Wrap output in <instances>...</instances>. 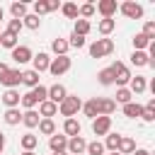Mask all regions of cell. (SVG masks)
<instances>
[{"mask_svg": "<svg viewBox=\"0 0 155 155\" xmlns=\"http://www.w3.org/2000/svg\"><path fill=\"white\" fill-rule=\"evenodd\" d=\"M82 109V99L78 97V94H68L61 104H58V111H61V116H65V119H75V114Z\"/></svg>", "mask_w": 155, "mask_h": 155, "instance_id": "6da1fadb", "label": "cell"}, {"mask_svg": "<svg viewBox=\"0 0 155 155\" xmlns=\"http://www.w3.org/2000/svg\"><path fill=\"white\" fill-rule=\"evenodd\" d=\"M114 53V41L111 39H97L90 44V56L92 58H104V56H111Z\"/></svg>", "mask_w": 155, "mask_h": 155, "instance_id": "7a4b0ae2", "label": "cell"}, {"mask_svg": "<svg viewBox=\"0 0 155 155\" xmlns=\"http://www.w3.org/2000/svg\"><path fill=\"white\" fill-rule=\"evenodd\" d=\"M111 68V73H114V85L116 87H128V82H131V70H128V65L126 63H121V61H116L114 65H109Z\"/></svg>", "mask_w": 155, "mask_h": 155, "instance_id": "3957f363", "label": "cell"}, {"mask_svg": "<svg viewBox=\"0 0 155 155\" xmlns=\"http://www.w3.org/2000/svg\"><path fill=\"white\" fill-rule=\"evenodd\" d=\"M70 65H73V58H70V56H56V58H51L48 73H51L53 78H61L63 73L70 70Z\"/></svg>", "mask_w": 155, "mask_h": 155, "instance_id": "277c9868", "label": "cell"}, {"mask_svg": "<svg viewBox=\"0 0 155 155\" xmlns=\"http://www.w3.org/2000/svg\"><path fill=\"white\" fill-rule=\"evenodd\" d=\"M119 10H121V15L128 17V19H140V17H143V5H138V2H133V0L121 2Z\"/></svg>", "mask_w": 155, "mask_h": 155, "instance_id": "5b68a950", "label": "cell"}, {"mask_svg": "<svg viewBox=\"0 0 155 155\" xmlns=\"http://www.w3.org/2000/svg\"><path fill=\"white\" fill-rule=\"evenodd\" d=\"M94 10L102 15V19H114V15H116L119 5H116V0H99Z\"/></svg>", "mask_w": 155, "mask_h": 155, "instance_id": "8992f818", "label": "cell"}, {"mask_svg": "<svg viewBox=\"0 0 155 155\" xmlns=\"http://www.w3.org/2000/svg\"><path fill=\"white\" fill-rule=\"evenodd\" d=\"M65 97H68V90H65V87H63L61 82L51 85V87H48V92H46V99H48V102H53L56 107H58V104H61V102H63Z\"/></svg>", "mask_w": 155, "mask_h": 155, "instance_id": "52a82bcc", "label": "cell"}, {"mask_svg": "<svg viewBox=\"0 0 155 155\" xmlns=\"http://www.w3.org/2000/svg\"><path fill=\"white\" fill-rule=\"evenodd\" d=\"M111 131V116H97L92 119V133L94 136H107Z\"/></svg>", "mask_w": 155, "mask_h": 155, "instance_id": "ba28073f", "label": "cell"}, {"mask_svg": "<svg viewBox=\"0 0 155 155\" xmlns=\"http://www.w3.org/2000/svg\"><path fill=\"white\" fill-rule=\"evenodd\" d=\"M85 148H87V140H85L82 136H73V138H68L65 153H68V155H82Z\"/></svg>", "mask_w": 155, "mask_h": 155, "instance_id": "9c48e42d", "label": "cell"}, {"mask_svg": "<svg viewBox=\"0 0 155 155\" xmlns=\"http://www.w3.org/2000/svg\"><path fill=\"white\" fill-rule=\"evenodd\" d=\"M12 58H15V63H19V65H24V63H29L31 58H34V53H31V48L29 46H15L12 48Z\"/></svg>", "mask_w": 155, "mask_h": 155, "instance_id": "30bf717a", "label": "cell"}, {"mask_svg": "<svg viewBox=\"0 0 155 155\" xmlns=\"http://www.w3.org/2000/svg\"><path fill=\"white\" fill-rule=\"evenodd\" d=\"M48 65H51V56L44 53V51H39V53L31 58V70H36L39 75H41L44 70H48Z\"/></svg>", "mask_w": 155, "mask_h": 155, "instance_id": "8fae6325", "label": "cell"}, {"mask_svg": "<svg viewBox=\"0 0 155 155\" xmlns=\"http://www.w3.org/2000/svg\"><path fill=\"white\" fill-rule=\"evenodd\" d=\"M19 82H22V70H19V68H10V70H7V75L0 80V85H5L7 90H15Z\"/></svg>", "mask_w": 155, "mask_h": 155, "instance_id": "7c38bea8", "label": "cell"}, {"mask_svg": "<svg viewBox=\"0 0 155 155\" xmlns=\"http://www.w3.org/2000/svg\"><path fill=\"white\" fill-rule=\"evenodd\" d=\"M0 99H2V104H5L7 109H17V107H19V99H22V94H19L17 90H5Z\"/></svg>", "mask_w": 155, "mask_h": 155, "instance_id": "4fadbf2b", "label": "cell"}, {"mask_svg": "<svg viewBox=\"0 0 155 155\" xmlns=\"http://www.w3.org/2000/svg\"><path fill=\"white\" fill-rule=\"evenodd\" d=\"M65 145H68V138H65L63 133H53V136L48 138V148H51V153H63Z\"/></svg>", "mask_w": 155, "mask_h": 155, "instance_id": "5bb4252c", "label": "cell"}, {"mask_svg": "<svg viewBox=\"0 0 155 155\" xmlns=\"http://www.w3.org/2000/svg\"><path fill=\"white\" fill-rule=\"evenodd\" d=\"M99 99V116H111L116 111V102L109 97H97Z\"/></svg>", "mask_w": 155, "mask_h": 155, "instance_id": "9a60e30c", "label": "cell"}, {"mask_svg": "<svg viewBox=\"0 0 155 155\" xmlns=\"http://www.w3.org/2000/svg\"><path fill=\"white\" fill-rule=\"evenodd\" d=\"M82 111H85V116L97 119V116H99V99H97V97H92V99L82 102Z\"/></svg>", "mask_w": 155, "mask_h": 155, "instance_id": "2e32d148", "label": "cell"}, {"mask_svg": "<svg viewBox=\"0 0 155 155\" xmlns=\"http://www.w3.org/2000/svg\"><path fill=\"white\" fill-rule=\"evenodd\" d=\"M39 121H41V116H39V111H36V109H27V111L22 114V124H24L27 128H36V126H39Z\"/></svg>", "mask_w": 155, "mask_h": 155, "instance_id": "e0dca14e", "label": "cell"}, {"mask_svg": "<svg viewBox=\"0 0 155 155\" xmlns=\"http://www.w3.org/2000/svg\"><path fill=\"white\" fill-rule=\"evenodd\" d=\"M63 136H65V138L80 136V121H78V119H65V121H63Z\"/></svg>", "mask_w": 155, "mask_h": 155, "instance_id": "ac0fdd59", "label": "cell"}, {"mask_svg": "<svg viewBox=\"0 0 155 155\" xmlns=\"http://www.w3.org/2000/svg\"><path fill=\"white\" fill-rule=\"evenodd\" d=\"M145 87H148V82H145V78H143V75H136V78H131V82H128L131 94H143V92H145Z\"/></svg>", "mask_w": 155, "mask_h": 155, "instance_id": "d6986e66", "label": "cell"}, {"mask_svg": "<svg viewBox=\"0 0 155 155\" xmlns=\"http://www.w3.org/2000/svg\"><path fill=\"white\" fill-rule=\"evenodd\" d=\"M133 150H136V140H133V138H128V136H121L116 153H119V155H131Z\"/></svg>", "mask_w": 155, "mask_h": 155, "instance_id": "ffe728a7", "label": "cell"}, {"mask_svg": "<svg viewBox=\"0 0 155 155\" xmlns=\"http://www.w3.org/2000/svg\"><path fill=\"white\" fill-rule=\"evenodd\" d=\"M56 114H58V107H56L53 102L46 99V102L39 104V116H41V119H51V116H56Z\"/></svg>", "mask_w": 155, "mask_h": 155, "instance_id": "44dd1931", "label": "cell"}, {"mask_svg": "<svg viewBox=\"0 0 155 155\" xmlns=\"http://www.w3.org/2000/svg\"><path fill=\"white\" fill-rule=\"evenodd\" d=\"M19 145L24 148V153H29V150H34V148L39 145V136H34V133H24V136L19 138Z\"/></svg>", "mask_w": 155, "mask_h": 155, "instance_id": "7402d4cb", "label": "cell"}, {"mask_svg": "<svg viewBox=\"0 0 155 155\" xmlns=\"http://www.w3.org/2000/svg\"><path fill=\"white\" fill-rule=\"evenodd\" d=\"M119 140H121V133H107L104 136V150H109V153H116V148H119Z\"/></svg>", "mask_w": 155, "mask_h": 155, "instance_id": "603a6c76", "label": "cell"}, {"mask_svg": "<svg viewBox=\"0 0 155 155\" xmlns=\"http://www.w3.org/2000/svg\"><path fill=\"white\" fill-rule=\"evenodd\" d=\"M68 48H70V46H68V41H65V39H61V36L51 41V51H53L56 56H68Z\"/></svg>", "mask_w": 155, "mask_h": 155, "instance_id": "cb8c5ba5", "label": "cell"}, {"mask_svg": "<svg viewBox=\"0 0 155 155\" xmlns=\"http://www.w3.org/2000/svg\"><path fill=\"white\" fill-rule=\"evenodd\" d=\"M140 111H143V107H140L138 102L124 104V116H128V119H140Z\"/></svg>", "mask_w": 155, "mask_h": 155, "instance_id": "d4e9b609", "label": "cell"}, {"mask_svg": "<svg viewBox=\"0 0 155 155\" xmlns=\"http://www.w3.org/2000/svg\"><path fill=\"white\" fill-rule=\"evenodd\" d=\"M2 119H5L7 126H17V124L22 121V111H19V107H17V109H5V116H2Z\"/></svg>", "mask_w": 155, "mask_h": 155, "instance_id": "484cf974", "label": "cell"}, {"mask_svg": "<svg viewBox=\"0 0 155 155\" xmlns=\"http://www.w3.org/2000/svg\"><path fill=\"white\" fill-rule=\"evenodd\" d=\"M36 128H39V133H44V136L51 138V136L56 133V121H53V119H41Z\"/></svg>", "mask_w": 155, "mask_h": 155, "instance_id": "4316f807", "label": "cell"}, {"mask_svg": "<svg viewBox=\"0 0 155 155\" xmlns=\"http://www.w3.org/2000/svg\"><path fill=\"white\" fill-rule=\"evenodd\" d=\"M22 27H27V29H39L41 27V17H36V15H31V12H27L24 17H22Z\"/></svg>", "mask_w": 155, "mask_h": 155, "instance_id": "83f0119b", "label": "cell"}, {"mask_svg": "<svg viewBox=\"0 0 155 155\" xmlns=\"http://www.w3.org/2000/svg\"><path fill=\"white\" fill-rule=\"evenodd\" d=\"M114 29H116V19H99V24H97V31L102 36H109Z\"/></svg>", "mask_w": 155, "mask_h": 155, "instance_id": "f1b7e54d", "label": "cell"}, {"mask_svg": "<svg viewBox=\"0 0 155 155\" xmlns=\"http://www.w3.org/2000/svg\"><path fill=\"white\" fill-rule=\"evenodd\" d=\"M22 82H24L29 90H34V87L39 85V73H36V70H24V73H22Z\"/></svg>", "mask_w": 155, "mask_h": 155, "instance_id": "f546056e", "label": "cell"}, {"mask_svg": "<svg viewBox=\"0 0 155 155\" xmlns=\"http://www.w3.org/2000/svg\"><path fill=\"white\" fill-rule=\"evenodd\" d=\"M131 63L138 65V68H143V65L150 63V56H148L145 51H133V53H131Z\"/></svg>", "mask_w": 155, "mask_h": 155, "instance_id": "4dcf8cb0", "label": "cell"}, {"mask_svg": "<svg viewBox=\"0 0 155 155\" xmlns=\"http://www.w3.org/2000/svg\"><path fill=\"white\" fill-rule=\"evenodd\" d=\"M116 104H128V102H133V94H131V90L128 87H116V99H114Z\"/></svg>", "mask_w": 155, "mask_h": 155, "instance_id": "1f68e13d", "label": "cell"}, {"mask_svg": "<svg viewBox=\"0 0 155 155\" xmlns=\"http://www.w3.org/2000/svg\"><path fill=\"white\" fill-rule=\"evenodd\" d=\"M140 119L145 121V124H150V121H155V99H150L145 107H143V111H140Z\"/></svg>", "mask_w": 155, "mask_h": 155, "instance_id": "d6a6232c", "label": "cell"}, {"mask_svg": "<svg viewBox=\"0 0 155 155\" xmlns=\"http://www.w3.org/2000/svg\"><path fill=\"white\" fill-rule=\"evenodd\" d=\"M17 41H19V36H15V34H7V31L0 34V46H5V48H10V51L17 46Z\"/></svg>", "mask_w": 155, "mask_h": 155, "instance_id": "836d02e7", "label": "cell"}, {"mask_svg": "<svg viewBox=\"0 0 155 155\" xmlns=\"http://www.w3.org/2000/svg\"><path fill=\"white\" fill-rule=\"evenodd\" d=\"M131 41H133V51H145V48H148V44H150V39H148L145 34H140V31H138Z\"/></svg>", "mask_w": 155, "mask_h": 155, "instance_id": "e575fe53", "label": "cell"}, {"mask_svg": "<svg viewBox=\"0 0 155 155\" xmlns=\"http://www.w3.org/2000/svg\"><path fill=\"white\" fill-rule=\"evenodd\" d=\"M97 80H99V85H114V73H111V68H102L99 73H97Z\"/></svg>", "mask_w": 155, "mask_h": 155, "instance_id": "d590c367", "label": "cell"}, {"mask_svg": "<svg viewBox=\"0 0 155 155\" xmlns=\"http://www.w3.org/2000/svg\"><path fill=\"white\" fill-rule=\"evenodd\" d=\"M10 12H12V19H22L27 15V2H12Z\"/></svg>", "mask_w": 155, "mask_h": 155, "instance_id": "8d00e7d4", "label": "cell"}, {"mask_svg": "<svg viewBox=\"0 0 155 155\" xmlns=\"http://www.w3.org/2000/svg\"><path fill=\"white\" fill-rule=\"evenodd\" d=\"M61 12H63L68 19H78V5H75V2H63V5H61Z\"/></svg>", "mask_w": 155, "mask_h": 155, "instance_id": "74e56055", "label": "cell"}, {"mask_svg": "<svg viewBox=\"0 0 155 155\" xmlns=\"http://www.w3.org/2000/svg\"><path fill=\"white\" fill-rule=\"evenodd\" d=\"M92 15H94V5H92V2H85V5L78 7V17H80V19H87V22H90Z\"/></svg>", "mask_w": 155, "mask_h": 155, "instance_id": "f35d334b", "label": "cell"}, {"mask_svg": "<svg viewBox=\"0 0 155 155\" xmlns=\"http://www.w3.org/2000/svg\"><path fill=\"white\" fill-rule=\"evenodd\" d=\"M73 34H78V36H87V34H90V22H87V19H75V29H73Z\"/></svg>", "mask_w": 155, "mask_h": 155, "instance_id": "ab89813d", "label": "cell"}, {"mask_svg": "<svg viewBox=\"0 0 155 155\" xmlns=\"http://www.w3.org/2000/svg\"><path fill=\"white\" fill-rule=\"evenodd\" d=\"M85 153H87V155H104V145H102L99 140H92V143H87Z\"/></svg>", "mask_w": 155, "mask_h": 155, "instance_id": "60d3db41", "label": "cell"}, {"mask_svg": "<svg viewBox=\"0 0 155 155\" xmlns=\"http://www.w3.org/2000/svg\"><path fill=\"white\" fill-rule=\"evenodd\" d=\"M22 29H24V27H22V19H10L5 31H7V34H15V36H19V31H22Z\"/></svg>", "mask_w": 155, "mask_h": 155, "instance_id": "b9f144b4", "label": "cell"}, {"mask_svg": "<svg viewBox=\"0 0 155 155\" xmlns=\"http://www.w3.org/2000/svg\"><path fill=\"white\" fill-rule=\"evenodd\" d=\"M31 94H34V99L41 104V102H46V92H48V87H44V85H36L34 90H29Z\"/></svg>", "mask_w": 155, "mask_h": 155, "instance_id": "7bdbcfd3", "label": "cell"}, {"mask_svg": "<svg viewBox=\"0 0 155 155\" xmlns=\"http://www.w3.org/2000/svg\"><path fill=\"white\" fill-rule=\"evenodd\" d=\"M19 104H22L24 109H34V107H36L39 102L34 99V94H31V92H27V94H22V99H19Z\"/></svg>", "mask_w": 155, "mask_h": 155, "instance_id": "ee69618b", "label": "cell"}, {"mask_svg": "<svg viewBox=\"0 0 155 155\" xmlns=\"http://www.w3.org/2000/svg\"><path fill=\"white\" fill-rule=\"evenodd\" d=\"M31 10H34L31 15H36V17H41V15H46V12H48V7H46V0H36V2L31 5Z\"/></svg>", "mask_w": 155, "mask_h": 155, "instance_id": "f6af8a7d", "label": "cell"}, {"mask_svg": "<svg viewBox=\"0 0 155 155\" xmlns=\"http://www.w3.org/2000/svg\"><path fill=\"white\" fill-rule=\"evenodd\" d=\"M68 41V46H73V48H82L85 46V36H78V34H70V39H65Z\"/></svg>", "mask_w": 155, "mask_h": 155, "instance_id": "bcb514c9", "label": "cell"}, {"mask_svg": "<svg viewBox=\"0 0 155 155\" xmlns=\"http://www.w3.org/2000/svg\"><path fill=\"white\" fill-rule=\"evenodd\" d=\"M140 34H145V36H148V39L153 41V39H155V22H145V24H143V31H140Z\"/></svg>", "mask_w": 155, "mask_h": 155, "instance_id": "7dc6e473", "label": "cell"}, {"mask_svg": "<svg viewBox=\"0 0 155 155\" xmlns=\"http://www.w3.org/2000/svg\"><path fill=\"white\" fill-rule=\"evenodd\" d=\"M61 0H46V7H48V12H56V10H61Z\"/></svg>", "mask_w": 155, "mask_h": 155, "instance_id": "c3c4849f", "label": "cell"}, {"mask_svg": "<svg viewBox=\"0 0 155 155\" xmlns=\"http://www.w3.org/2000/svg\"><path fill=\"white\" fill-rule=\"evenodd\" d=\"M7 70H10V65H7V63H0V80L7 75Z\"/></svg>", "mask_w": 155, "mask_h": 155, "instance_id": "681fc988", "label": "cell"}, {"mask_svg": "<svg viewBox=\"0 0 155 155\" xmlns=\"http://www.w3.org/2000/svg\"><path fill=\"white\" fill-rule=\"evenodd\" d=\"M131 155H150V150H145V148H136Z\"/></svg>", "mask_w": 155, "mask_h": 155, "instance_id": "f907efd6", "label": "cell"}, {"mask_svg": "<svg viewBox=\"0 0 155 155\" xmlns=\"http://www.w3.org/2000/svg\"><path fill=\"white\" fill-rule=\"evenodd\" d=\"M5 150V136H0V153Z\"/></svg>", "mask_w": 155, "mask_h": 155, "instance_id": "816d5d0a", "label": "cell"}, {"mask_svg": "<svg viewBox=\"0 0 155 155\" xmlns=\"http://www.w3.org/2000/svg\"><path fill=\"white\" fill-rule=\"evenodd\" d=\"M2 17H5V10H2V7H0V22H2Z\"/></svg>", "mask_w": 155, "mask_h": 155, "instance_id": "f5cc1de1", "label": "cell"}, {"mask_svg": "<svg viewBox=\"0 0 155 155\" xmlns=\"http://www.w3.org/2000/svg\"><path fill=\"white\" fill-rule=\"evenodd\" d=\"M22 155H36V153H34V150H29V153H22Z\"/></svg>", "mask_w": 155, "mask_h": 155, "instance_id": "db71d44e", "label": "cell"}, {"mask_svg": "<svg viewBox=\"0 0 155 155\" xmlns=\"http://www.w3.org/2000/svg\"><path fill=\"white\" fill-rule=\"evenodd\" d=\"M53 155H68V153H65V150H63V153H53Z\"/></svg>", "mask_w": 155, "mask_h": 155, "instance_id": "11a10c76", "label": "cell"}, {"mask_svg": "<svg viewBox=\"0 0 155 155\" xmlns=\"http://www.w3.org/2000/svg\"><path fill=\"white\" fill-rule=\"evenodd\" d=\"M109 155H119V153H109Z\"/></svg>", "mask_w": 155, "mask_h": 155, "instance_id": "9f6ffc18", "label": "cell"}, {"mask_svg": "<svg viewBox=\"0 0 155 155\" xmlns=\"http://www.w3.org/2000/svg\"><path fill=\"white\" fill-rule=\"evenodd\" d=\"M0 136H2V133H0Z\"/></svg>", "mask_w": 155, "mask_h": 155, "instance_id": "6f0895ef", "label": "cell"}]
</instances>
